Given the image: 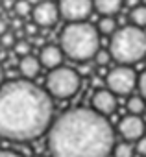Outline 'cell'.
Masks as SVG:
<instances>
[{
    "label": "cell",
    "instance_id": "obj_9",
    "mask_svg": "<svg viewBox=\"0 0 146 157\" xmlns=\"http://www.w3.org/2000/svg\"><path fill=\"white\" fill-rule=\"evenodd\" d=\"M118 131L124 137L126 142L129 140H139L140 137H144V120L137 115H126L120 124H118Z\"/></svg>",
    "mask_w": 146,
    "mask_h": 157
},
{
    "label": "cell",
    "instance_id": "obj_28",
    "mask_svg": "<svg viewBox=\"0 0 146 157\" xmlns=\"http://www.w3.org/2000/svg\"><path fill=\"white\" fill-rule=\"evenodd\" d=\"M28 2L32 4V8H35L37 4H41V2H43V0H28Z\"/></svg>",
    "mask_w": 146,
    "mask_h": 157
},
{
    "label": "cell",
    "instance_id": "obj_27",
    "mask_svg": "<svg viewBox=\"0 0 146 157\" xmlns=\"http://www.w3.org/2000/svg\"><path fill=\"white\" fill-rule=\"evenodd\" d=\"M126 4L133 10V8H137V6H140V0H126Z\"/></svg>",
    "mask_w": 146,
    "mask_h": 157
},
{
    "label": "cell",
    "instance_id": "obj_5",
    "mask_svg": "<svg viewBox=\"0 0 146 157\" xmlns=\"http://www.w3.org/2000/svg\"><path fill=\"white\" fill-rule=\"evenodd\" d=\"M80 87H82V78L70 67L54 68L46 78V93L57 100H67L74 96L80 91Z\"/></svg>",
    "mask_w": 146,
    "mask_h": 157
},
{
    "label": "cell",
    "instance_id": "obj_17",
    "mask_svg": "<svg viewBox=\"0 0 146 157\" xmlns=\"http://www.w3.org/2000/svg\"><path fill=\"white\" fill-rule=\"evenodd\" d=\"M113 155L115 157H133V146L129 142H120L115 146Z\"/></svg>",
    "mask_w": 146,
    "mask_h": 157
},
{
    "label": "cell",
    "instance_id": "obj_11",
    "mask_svg": "<svg viewBox=\"0 0 146 157\" xmlns=\"http://www.w3.org/2000/svg\"><path fill=\"white\" fill-rule=\"evenodd\" d=\"M63 50L61 46L57 44H46L44 48H41V54H39V61L41 65H44L46 68L54 70V68H59L61 63H63Z\"/></svg>",
    "mask_w": 146,
    "mask_h": 157
},
{
    "label": "cell",
    "instance_id": "obj_10",
    "mask_svg": "<svg viewBox=\"0 0 146 157\" xmlns=\"http://www.w3.org/2000/svg\"><path fill=\"white\" fill-rule=\"evenodd\" d=\"M91 105H93V109L96 113L107 117V115L115 113V109H117V98H115V94L109 89H98L93 94Z\"/></svg>",
    "mask_w": 146,
    "mask_h": 157
},
{
    "label": "cell",
    "instance_id": "obj_3",
    "mask_svg": "<svg viewBox=\"0 0 146 157\" xmlns=\"http://www.w3.org/2000/svg\"><path fill=\"white\" fill-rule=\"evenodd\" d=\"M59 46L74 61H89L100 50V32L89 22H68L59 35Z\"/></svg>",
    "mask_w": 146,
    "mask_h": 157
},
{
    "label": "cell",
    "instance_id": "obj_2",
    "mask_svg": "<svg viewBox=\"0 0 146 157\" xmlns=\"http://www.w3.org/2000/svg\"><path fill=\"white\" fill-rule=\"evenodd\" d=\"M115 146L113 126L89 107H72L61 113L48 129L52 157H109Z\"/></svg>",
    "mask_w": 146,
    "mask_h": 157
},
{
    "label": "cell",
    "instance_id": "obj_7",
    "mask_svg": "<svg viewBox=\"0 0 146 157\" xmlns=\"http://www.w3.org/2000/svg\"><path fill=\"white\" fill-rule=\"evenodd\" d=\"M59 15L68 21V22H83L93 8H94V2L93 0H59Z\"/></svg>",
    "mask_w": 146,
    "mask_h": 157
},
{
    "label": "cell",
    "instance_id": "obj_30",
    "mask_svg": "<svg viewBox=\"0 0 146 157\" xmlns=\"http://www.w3.org/2000/svg\"><path fill=\"white\" fill-rule=\"evenodd\" d=\"M0 2H4V0H0Z\"/></svg>",
    "mask_w": 146,
    "mask_h": 157
},
{
    "label": "cell",
    "instance_id": "obj_23",
    "mask_svg": "<svg viewBox=\"0 0 146 157\" xmlns=\"http://www.w3.org/2000/svg\"><path fill=\"white\" fill-rule=\"evenodd\" d=\"M135 151H137L139 155H142V157H146V135H144V137H140V139L137 140V146H135Z\"/></svg>",
    "mask_w": 146,
    "mask_h": 157
},
{
    "label": "cell",
    "instance_id": "obj_1",
    "mask_svg": "<svg viewBox=\"0 0 146 157\" xmlns=\"http://www.w3.org/2000/svg\"><path fill=\"white\" fill-rule=\"evenodd\" d=\"M52 96L30 80H11L0 87V139L30 142L50 129Z\"/></svg>",
    "mask_w": 146,
    "mask_h": 157
},
{
    "label": "cell",
    "instance_id": "obj_25",
    "mask_svg": "<svg viewBox=\"0 0 146 157\" xmlns=\"http://www.w3.org/2000/svg\"><path fill=\"white\" fill-rule=\"evenodd\" d=\"M37 28H39V26H37L35 22H33V24H28V26H26V33H28V35H35V33H37Z\"/></svg>",
    "mask_w": 146,
    "mask_h": 157
},
{
    "label": "cell",
    "instance_id": "obj_8",
    "mask_svg": "<svg viewBox=\"0 0 146 157\" xmlns=\"http://www.w3.org/2000/svg\"><path fill=\"white\" fill-rule=\"evenodd\" d=\"M32 17L39 28H52L59 19V8L54 2H50V0H43L41 4L33 8Z\"/></svg>",
    "mask_w": 146,
    "mask_h": 157
},
{
    "label": "cell",
    "instance_id": "obj_4",
    "mask_svg": "<svg viewBox=\"0 0 146 157\" xmlns=\"http://www.w3.org/2000/svg\"><path fill=\"white\" fill-rule=\"evenodd\" d=\"M109 52L120 65L139 63L146 57V33L133 24L117 30L109 41Z\"/></svg>",
    "mask_w": 146,
    "mask_h": 157
},
{
    "label": "cell",
    "instance_id": "obj_6",
    "mask_svg": "<svg viewBox=\"0 0 146 157\" xmlns=\"http://www.w3.org/2000/svg\"><path fill=\"white\" fill-rule=\"evenodd\" d=\"M106 83L113 94L126 96V94L133 93V89L139 85V76L129 65H118L113 70H109Z\"/></svg>",
    "mask_w": 146,
    "mask_h": 157
},
{
    "label": "cell",
    "instance_id": "obj_13",
    "mask_svg": "<svg viewBox=\"0 0 146 157\" xmlns=\"http://www.w3.org/2000/svg\"><path fill=\"white\" fill-rule=\"evenodd\" d=\"M93 2H94V10L102 17H113L115 13L120 11L124 0H93Z\"/></svg>",
    "mask_w": 146,
    "mask_h": 157
},
{
    "label": "cell",
    "instance_id": "obj_20",
    "mask_svg": "<svg viewBox=\"0 0 146 157\" xmlns=\"http://www.w3.org/2000/svg\"><path fill=\"white\" fill-rule=\"evenodd\" d=\"M30 50H32V44H30L28 41H24V39L17 41V43H15V46H13V52H15L17 56H21V57L30 56Z\"/></svg>",
    "mask_w": 146,
    "mask_h": 157
},
{
    "label": "cell",
    "instance_id": "obj_21",
    "mask_svg": "<svg viewBox=\"0 0 146 157\" xmlns=\"http://www.w3.org/2000/svg\"><path fill=\"white\" fill-rule=\"evenodd\" d=\"M15 33H11V32H8V33H4L2 37H0V46H2V48H13L15 46Z\"/></svg>",
    "mask_w": 146,
    "mask_h": 157
},
{
    "label": "cell",
    "instance_id": "obj_14",
    "mask_svg": "<svg viewBox=\"0 0 146 157\" xmlns=\"http://www.w3.org/2000/svg\"><path fill=\"white\" fill-rule=\"evenodd\" d=\"M126 107H128V113H129V115L140 117V115L144 113V109H146V100H144L140 94H139V96H129Z\"/></svg>",
    "mask_w": 146,
    "mask_h": 157
},
{
    "label": "cell",
    "instance_id": "obj_18",
    "mask_svg": "<svg viewBox=\"0 0 146 157\" xmlns=\"http://www.w3.org/2000/svg\"><path fill=\"white\" fill-rule=\"evenodd\" d=\"M13 11H15L19 17H26V15H30V11H32V4L28 2V0H15Z\"/></svg>",
    "mask_w": 146,
    "mask_h": 157
},
{
    "label": "cell",
    "instance_id": "obj_29",
    "mask_svg": "<svg viewBox=\"0 0 146 157\" xmlns=\"http://www.w3.org/2000/svg\"><path fill=\"white\" fill-rule=\"evenodd\" d=\"M35 157H41V155H35Z\"/></svg>",
    "mask_w": 146,
    "mask_h": 157
},
{
    "label": "cell",
    "instance_id": "obj_22",
    "mask_svg": "<svg viewBox=\"0 0 146 157\" xmlns=\"http://www.w3.org/2000/svg\"><path fill=\"white\" fill-rule=\"evenodd\" d=\"M137 87H139L140 96L146 100V68H144V70H142V74L139 76V85H137Z\"/></svg>",
    "mask_w": 146,
    "mask_h": 157
},
{
    "label": "cell",
    "instance_id": "obj_26",
    "mask_svg": "<svg viewBox=\"0 0 146 157\" xmlns=\"http://www.w3.org/2000/svg\"><path fill=\"white\" fill-rule=\"evenodd\" d=\"M4 33H8V22L0 19V37H2Z\"/></svg>",
    "mask_w": 146,
    "mask_h": 157
},
{
    "label": "cell",
    "instance_id": "obj_15",
    "mask_svg": "<svg viewBox=\"0 0 146 157\" xmlns=\"http://www.w3.org/2000/svg\"><path fill=\"white\" fill-rule=\"evenodd\" d=\"M129 19L131 24L137 28H144L146 26V6H137L129 11Z\"/></svg>",
    "mask_w": 146,
    "mask_h": 157
},
{
    "label": "cell",
    "instance_id": "obj_16",
    "mask_svg": "<svg viewBox=\"0 0 146 157\" xmlns=\"http://www.w3.org/2000/svg\"><path fill=\"white\" fill-rule=\"evenodd\" d=\"M98 32L104 35H113L117 32V22L113 17H102L98 22Z\"/></svg>",
    "mask_w": 146,
    "mask_h": 157
},
{
    "label": "cell",
    "instance_id": "obj_19",
    "mask_svg": "<svg viewBox=\"0 0 146 157\" xmlns=\"http://www.w3.org/2000/svg\"><path fill=\"white\" fill-rule=\"evenodd\" d=\"M111 59H113V57H111V52H109V48H107V50L100 48V50L96 52V56L93 57V61H94L98 67H106V65H107Z\"/></svg>",
    "mask_w": 146,
    "mask_h": 157
},
{
    "label": "cell",
    "instance_id": "obj_12",
    "mask_svg": "<svg viewBox=\"0 0 146 157\" xmlns=\"http://www.w3.org/2000/svg\"><path fill=\"white\" fill-rule=\"evenodd\" d=\"M19 70H21V74L26 78V80L35 78V76L39 74V70H41V61H39V57H33L32 54L26 56V57H21Z\"/></svg>",
    "mask_w": 146,
    "mask_h": 157
},
{
    "label": "cell",
    "instance_id": "obj_24",
    "mask_svg": "<svg viewBox=\"0 0 146 157\" xmlns=\"http://www.w3.org/2000/svg\"><path fill=\"white\" fill-rule=\"evenodd\" d=\"M0 157H22V155L11 150H0Z\"/></svg>",
    "mask_w": 146,
    "mask_h": 157
}]
</instances>
